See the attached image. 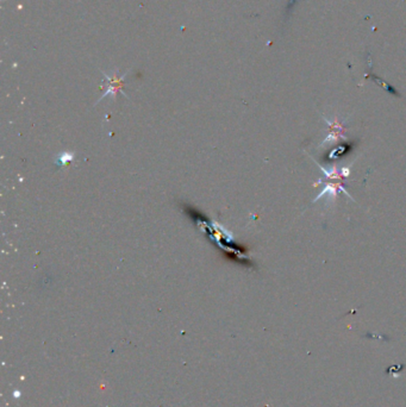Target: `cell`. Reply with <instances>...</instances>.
<instances>
[{
  "label": "cell",
  "mask_w": 406,
  "mask_h": 407,
  "mask_svg": "<svg viewBox=\"0 0 406 407\" xmlns=\"http://www.w3.org/2000/svg\"><path fill=\"white\" fill-rule=\"evenodd\" d=\"M341 188L342 187V184H326V190H323V192H322L320 196H317L316 199L314 200V202H316L317 200H320V198H322V196H326V193H330V196H336V193H337V188Z\"/></svg>",
  "instance_id": "obj_1"
},
{
  "label": "cell",
  "mask_w": 406,
  "mask_h": 407,
  "mask_svg": "<svg viewBox=\"0 0 406 407\" xmlns=\"http://www.w3.org/2000/svg\"><path fill=\"white\" fill-rule=\"evenodd\" d=\"M73 158H74L73 154H67V152H64V154L58 156V164H60L61 166H64L66 164H68V162L72 161Z\"/></svg>",
  "instance_id": "obj_2"
}]
</instances>
